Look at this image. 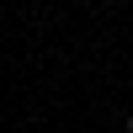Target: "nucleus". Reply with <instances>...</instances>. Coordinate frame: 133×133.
<instances>
[{"label": "nucleus", "instance_id": "nucleus-1", "mask_svg": "<svg viewBox=\"0 0 133 133\" xmlns=\"http://www.w3.org/2000/svg\"><path fill=\"white\" fill-rule=\"evenodd\" d=\"M128 133H133V117H128Z\"/></svg>", "mask_w": 133, "mask_h": 133}, {"label": "nucleus", "instance_id": "nucleus-2", "mask_svg": "<svg viewBox=\"0 0 133 133\" xmlns=\"http://www.w3.org/2000/svg\"><path fill=\"white\" fill-rule=\"evenodd\" d=\"M101 5H112V0H101Z\"/></svg>", "mask_w": 133, "mask_h": 133}]
</instances>
